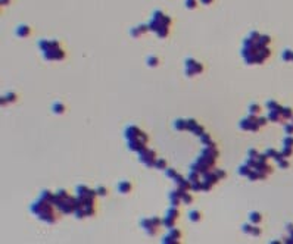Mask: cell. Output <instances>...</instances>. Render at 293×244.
I'll use <instances>...</instances> for the list:
<instances>
[{
  "instance_id": "6da1fadb",
  "label": "cell",
  "mask_w": 293,
  "mask_h": 244,
  "mask_svg": "<svg viewBox=\"0 0 293 244\" xmlns=\"http://www.w3.org/2000/svg\"><path fill=\"white\" fill-rule=\"evenodd\" d=\"M156 153L153 150L147 149V147H144L142 152H139V160L142 163H144L147 168H153L155 166V160H156Z\"/></svg>"
},
{
  "instance_id": "7a4b0ae2",
  "label": "cell",
  "mask_w": 293,
  "mask_h": 244,
  "mask_svg": "<svg viewBox=\"0 0 293 244\" xmlns=\"http://www.w3.org/2000/svg\"><path fill=\"white\" fill-rule=\"evenodd\" d=\"M256 121H258L256 115H251V113H249V116H247V118H245V119H242V121L239 122V128H240V129H243V131H251L252 125L255 124Z\"/></svg>"
},
{
  "instance_id": "3957f363",
  "label": "cell",
  "mask_w": 293,
  "mask_h": 244,
  "mask_svg": "<svg viewBox=\"0 0 293 244\" xmlns=\"http://www.w3.org/2000/svg\"><path fill=\"white\" fill-rule=\"evenodd\" d=\"M140 134H142V129L139 127H136V125H128L125 128V131H124V137L127 138V141L133 140V138H139Z\"/></svg>"
},
{
  "instance_id": "277c9868",
  "label": "cell",
  "mask_w": 293,
  "mask_h": 244,
  "mask_svg": "<svg viewBox=\"0 0 293 244\" xmlns=\"http://www.w3.org/2000/svg\"><path fill=\"white\" fill-rule=\"evenodd\" d=\"M146 147V143H143L140 138H133V140H128V150L131 152H142Z\"/></svg>"
},
{
  "instance_id": "5b68a950",
  "label": "cell",
  "mask_w": 293,
  "mask_h": 244,
  "mask_svg": "<svg viewBox=\"0 0 293 244\" xmlns=\"http://www.w3.org/2000/svg\"><path fill=\"white\" fill-rule=\"evenodd\" d=\"M174 182L177 184V187H180V188H184V190H188V191L192 190V182L188 181V178L186 179L181 175H178V173H177V177L174 178Z\"/></svg>"
},
{
  "instance_id": "8992f818",
  "label": "cell",
  "mask_w": 293,
  "mask_h": 244,
  "mask_svg": "<svg viewBox=\"0 0 293 244\" xmlns=\"http://www.w3.org/2000/svg\"><path fill=\"white\" fill-rule=\"evenodd\" d=\"M168 197H169V203H171V206H175V207H178V206H180V203H183V200H181V197L178 196L177 190L171 191V193L168 194Z\"/></svg>"
},
{
  "instance_id": "52a82bcc",
  "label": "cell",
  "mask_w": 293,
  "mask_h": 244,
  "mask_svg": "<svg viewBox=\"0 0 293 244\" xmlns=\"http://www.w3.org/2000/svg\"><path fill=\"white\" fill-rule=\"evenodd\" d=\"M15 32H16V36H18V37L24 38V37H28L31 34V28L28 27V25H19Z\"/></svg>"
},
{
  "instance_id": "ba28073f",
  "label": "cell",
  "mask_w": 293,
  "mask_h": 244,
  "mask_svg": "<svg viewBox=\"0 0 293 244\" xmlns=\"http://www.w3.org/2000/svg\"><path fill=\"white\" fill-rule=\"evenodd\" d=\"M131 188H133V185H131L130 181H121L118 184V191L122 193V194H128L131 191Z\"/></svg>"
},
{
  "instance_id": "9c48e42d",
  "label": "cell",
  "mask_w": 293,
  "mask_h": 244,
  "mask_svg": "<svg viewBox=\"0 0 293 244\" xmlns=\"http://www.w3.org/2000/svg\"><path fill=\"white\" fill-rule=\"evenodd\" d=\"M202 154H208V156H211V158H215V159H217L220 153H218V150H217V147L205 146V147H203V150H202Z\"/></svg>"
},
{
  "instance_id": "30bf717a",
  "label": "cell",
  "mask_w": 293,
  "mask_h": 244,
  "mask_svg": "<svg viewBox=\"0 0 293 244\" xmlns=\"http://www.w3.org/2000/svg\"><path fill=\"white\" fill-rule=\"evenodd\" d=\"M75 193H77V197H85L91 193V190L85 185H78L75 188Z\"/></svg>"
},
{
  "instance_id": "8fae6325",
  "label": "cell",
  "mask_w": 293,
  "mask_h": 244,
  "mask_svg": "<svg viewBox=\"0 0 293 244\" xmlns=\"http://www.w3.org/2000/svg\"><path fill=\"white\" fill-rule=\"evenodd\" d=\"M40 198H43L44 202H47V203H52V204H53V202H55V193H50V191L44 190V191H41Z\"/></svg>"
},
{
  "instance_id": "7c38bea8",
  "label": "cell",
  "mask_w": 293,
  "mask_h": 244,
  "mask_svg": "<svg viewBox=\"0 0 293 244\" xmlns=\"http://www.w3.org/2000/svg\"><path fill=\"white\" fill-rule=\"evenodd\" d=\"M281 118H283L281 110H270L268 113V119L271 122H281Z\"/></svg>"
},
{
  "instance_id": "4fadbf2b",
  "label": "cell",
  "mask_w": 293,
  "mask_h": 244,
  "mask_svg": "<svg viewBox=\"0 0 293 244\" xmlns=\"http://www.w3.org/2000/svg\"><path fill=\"white\" fill-rule=\"evenodd\" d=\"M65 104L61 103V102H56L53 103V106H52V110H53V113H56V115H63L65 113Z\"/></svg>"
},
{
  "instance_id": "5bb4252c",
  "label": "cell",
  "mask_w": 293,
  "mask_h": 244,
  "mask_svg": "<svg viewBox=\"0 0 293 244\" xmlns=\"http://www.w3.org/2000/svg\"><path fill=\"white\" fill-rule=\"evenodd\" d=\"M249 221H251L252 224H255V225H258L259 222H262V215L259 213V212H251L249 213Z\"/></svg>"
},
{
  "instance_id": "9a60e30c",
  "label": "cell",
  "mask_w": 293,
  "mask_h": 244,
  "mask_svg": "<svg viewBox=\"0 0 293 244\" xmlns=\"http://www.w3.org/2000/svg\"><path fill=\"white\" fill-rule=\"evenodd\" d=\"M174 128L177 131H184V129H187V119H177L174 122Z\"/></svg>"
},
{
  "instance_id": "2e32d148",
  "label": "cell",
  "mask_w": 293,
  "mask_h": 244,
  "mask_svg": "<svg viewBox=\"0 0 293 244\" xmlns=\"http://www.w3.org/2000/svg\"><path fill=\"white\" fill-rule=\"evenodd\" d=\"M175 222H177V219H174V218H171V216H165L162 219V225L167 226V228H169V229L175 226Z\"/></svg>"
},
{
  "instance_id": "e0dca14e",
  "label": "cell",
  "mask_w": 293,
  "mask_h": 244,
  "mask_svg": "<svg viewBox=\"0 0 293 244\" xmlns=\"http://www.w3.org/2000/svg\"><path fill=\"white\" fill-rule=\"evenodd\" d=\"M202 212L200 210H192L190 213H188V219H190L192 222H199L202 219Z\"/></svg>"
},
{
  "instance_id": "ac0fdd59",
  "label": "cell",
  "mask_w": 293,
  "mask_h": 244,
  "mask_svg": "<svg viewBox=\"0 0 293 244\" xmlns=\"http://www.w3.org/2000/svg\"><path fill=\"white\" fill-rule=\"evenodd\" d=\"M38 49H40L41 51L52 49V40H44V38L40 40V41H38Z\"/></svg>"
},
{
  "instance_id": "d6986e66",
  "label": "cell",
  "mask_w": 293,
  "mask_h": 244,
  "mask_svg": "<svg viewBox=\"0 0 293 244\" xmlns=\"http://www.w3.org/2000/svg\"><path fill=\"white\" fill-rule=\"evenodd\" d=\"M247 110H249L251 115H259V113H261V106H259V104H256V103H252V104H249Z\"/></svg>"
},
{
  "instance_id": "ffe728a7",
  "label": "cell",
  "mask_w": 293,
  "mask_h": 244,
  "mask_svg": "<svg viewBox=\"0 0 293 244\" xmlns=\"http://www.w3.org/2000/svg\"><path fill=\"white\" fill-rule=\"evenodd\" d=\"M265 106H267V109H268V110H281V109H283L280 104H278L277 102H274V100H268Z\"/></svg>"
},
{
  "instance_id": "44dd1931",
  "label": "cell",
  "mask_w": 293,
  "mask_h": 244,
  "mask_svg": "<svg viewBox=\"0 0 293 244\" xmlns=\"http://www.w3.org/2000/svg\"><path fill=\"white\" fill-rule=\"evenodd\" d=\"M146 63H147V66H150V68H156L159 65V57L158 56H149L147 60H146Z\"/></svg>"
},
{
  "instance_id": "7402d4cb",
  "label": "cell",
  "mask_w": 293,
  "mask_h": 244,
  "mask_svg": "<svg viewBox=\"0 0 293 244\" xmlns=\"http://www.w3.org/2000/svg\"><path fill=\"white\" fill-rule=\"evenodd\" d=\"M251 171H252V168H249L246 163H245V165H242V166H239V169H237L239 175H243V177H247L249 173H251Z\"/></svg>"
},
{
  "instance_id": "603a6c76",
  "label": "cell",
  "mask_w": 293,
  "mask_h": 244,
  "mask_svg": "<svg viewBox=\"0 0 293 244\" xmlns=\"http://www.w3.org/2000/svg\"><path fill=\"white\" fill-rule=\"evenodd\" d=\"M167 216H171V218H174V219H178L180 210H178L175 206H171V207L168 209V212H167Z\"/></svg>"
},
{
  "instance_id": "cb8c5ba5",
  "label": "cell",
  "mask_w": 293,
  "mask_h": 244,
  "mask_svg": "<svg viewBox=\"0 0 293 244\" xmlns=\"http://www.w3.org/2000/svg\"><path fill=\"white\" fill-rule=\"evenodd\" d=\"M156 169H161V171H165L167 169V160L165 159H156L155 160V166Z\"/></svg>"
},
{
  "instance_id": "d4e9b609",
  "label": "cell",
  "mask_w": 293,
  "mask_h": 244,
  "mask_svg": "<svg viewBox=\"0 0 293 244\" xmlns=\"http://www.w3.org/2000/svg\"><path fill=\"white\" fill-rule=\"evenodd\" d=\"M169 27H167V25H161V28L156 31V34H158V37H161V38H165L167 36H168V32H169V30H168Z\"/></svg>"
},
{
  "instance_id": "484cf974",
  "label": "cell",
  "mask_w": 293,
  "mask_h": 244,
  "mask_svg": "<svg viewBox=\"0 0 293 244\" xmlns=\"http://www.w3.org/2000/svg\"><path fill=\"white\" fill-rule=\"evenodd\" d=\"M162 243H163V244H178L180 241H178L177 238H174V237H172L171 234H168V235H165V237H163Z\"/></svg>"
},
{
  "instance_id": "4316f807",
  "label": "cell",
  "mask_w": 293,
  "mask_h": 244,
  "mask_svg": "<svg viewBox=\"0 0 293 244\" xmlns=\"http://www.w3.org/2000/svg\"><path fill=\"white\" fill-rule=\"evenodd\" d=\"M140 226H142V228H143V229L146 231L147 228H150V226H153V225H152V219H150V218H143V219L140 221Z\"/></svg>"
},
{
  "instance_id": "83f0119b",
  "label": "cell",
  "mask_w": 293,
  "mask_h": 244,
  "mask_svg": "<svg viewBox=\"0 0 293 244\" xmlns=\"http://www.w3.org/2000/svg\"><path fill=\"white\" fill-rule=\"evenodd\" d=\"M258 43L262 46H268L270 43H271V37L270 36H259V40H258Z\"/></svg>"
},
{
  "instance_id": "f1b7e54d",
  "label": "cell",
  "mask_w": 293,
  "mask_h": 244,
  "mask_svg": "<svg viewBox=\"0 0 293 244\" xmlns=\"http://www.w3.org/2000/svg\"><path fill=\"white\" fill-rule=\"evenodd\" d=\"M55 53H56V60H63V59L66 57V53H65L61 47L55 49Z\"/></svg>"
},
{
  "instance_id": "f546056e",
  "label": "cell",
  "mask_w": 293,
  "mask_h": 244,
  "mask_svg": "<svg viewBox=\"0 0 293 244\" xmlns=\"http://www.w3.org/2000/svg\"><path fill=\"white\" fill-rule=\"evenodd\" d=\"M197 125H199V124H197V121H196V119H187V131H190V133H192Z\"/></svg>"
},
{
  "instance_id": "4dcf8cb0",
  "label": "cell",
  "mask_w": 293,
  "mask_h": 244,
  "mask_svg": "<svg viewBox=\"0 0 293 244\" xmlns=\"http://www.w3.org/2000/svg\"><path fill=\"white\" fill-rule=\"evenodd\" d=\"M200 138V141H202V144L203 146H208L211 141H212V138H211V134H208V133H205L202 137H199Z\"/></svg>"
},
{
  "instance_id": "1f68e13d",
  "label": "cell",
  "mask_w": 293,
  "mask_h": 244,
  "mask_svg": "<svg viewBox=\"0 0 293 244\" xmlns=\"http://www.w3.org/2000/svg\"><path fill=\"white\" fill-rule=\"evenodd\" d=\"M192 134H194L196 137H202V135L205 134V128H203L202 125H197L193 131H192Z\"/></svg>"
},
{
  "instance_id": "d6a6232c",
  "label": "cell",
  "mask_w": 293,
  "mask_h": 244,
  "mask_svg": "<svg viewBox=\"0 0 293 244\" xmlns=\"http://www.w3.org/2000/svg\"><path fill=\"white\" fill-rule=\"evenodd\" d=\"M169 234H171L174 238H177V240H180V238H181V235H183V234H181V231H180L178 228H175V226L169 229Z\"/></svg>"
},
{
  "instance_id": "836d02e7",
  "label": "cell",
  "mask_w": 293,
  "mask_h": 244,
  "mask_svg": "<svg viewBox=\"0 0 293 244\" xmlns=\"http://www.w3.org/2000/svg\"><path fill=\"white\" fill-rule=\"evenodd\" d=\"M181 200H183V204H190V203L193 202V196H192V194L187 191V193L181 197Z\"/></svg>"
},
{
  "instance_id": "e575fe53",
  "label": "cell",
  "mask_w": 293,
  "mask_h": 244,
  "mask_svg": "<svg viewBox=\"0 0 293 244\" xmlns=\"http://www.w3.org/2000/svg\"><path fill=\"white\" fill-rule=\"evenodd\" d=\"M252 229H253L252 222H251V224H243V225H242V231H243L245 234H252Z\"/></svg>"
},
{
  "instance_id": "d590c367",
  "label": "cell",
  "mask_w": 293,
  "mask_h": 244,
  "mask_svg": "<svg viewBox=\"0 0 293 244\" xmlns=\"http://www.w3.org/2000/svg\"><path fill=\"white\" fill-rule=\"evenodd\" d=\"M259 36H261V34L258 32V31H251V34H249L247 38L251 40V41H253V43H256L258 40H259Z\"/></svg>"
},
{
  "instance_id": "8d00e7d4",
  "label": "cell",
  "mask_w": 293,
  "mask_h": 244,
  "mask_svg": "<svg viewBox=\"0 0 293 244\" xmlns=\"http://www.w3.org/2000/svg\"><path fill=\"white\" fill-rule=\"evenodd\" d=\"M165 175H167L168 178L174 179V178L177 177V172H175V169H172V168H167V169H165Z\"/></svg>"
},
{
  "instance_id": "74e56055",
  "label": "cell",
  "mask_w": 293,
  "mask_h": 244,
  "mask_svg": "<svg viewBox=\"0 0 293 244\" xmlns=\"http://www.w3.org/2000/svg\"><path fill=\"white\" fill-rule=\"evenodd\" d=\"M281 115H283V118H292V109L290 107H283L281 109Z\"/></svg>"
},
{
  "instance_id": "f35d334b",
  "label": "cell",
  "mask_w": 293,
  "mask_h": 244,
  "mask_svg": "<svg viewBox=\"0 0 293 244\" xmlns=\"http://www.w3.org/2000/svg\"><path fill=\"white\" fill-rule=\"evenodd\" d=\"M55 196H56L58 198H66L69 194H68L66 190H59V191H56V193H55Z\"/></svg>"
},
{
  "instance_id": "ab89813d",
  "label": "cell",
  "mask_w": 293,
  "mask_h": 244,
  "mask_svg": "<svg viewBox=\"0 0 293 244\" xmlns=\"http://www.w3.org/2000/svg\"><path fill=\"white\" fill-rule=\"evenodd\" d=\"M192 191H202V181L192 182Z\"/></svg>"
},
{
  "instance_id": "60d3db41",
  "label": "cell",
  "mask_w": 293,
  "mask_h": 244,
  "mask_svg": "<svg viewBox=\"0 0 293 244\" xmlns=\"http://www.w3.org/2000/svg\"><path fill=\"white\" fill-rule=\"evenodd\" d=\"M6 99H7V102H9V103H13V102L18 100V94H15V93H7V94H6Z\"/></svg>"
},
{
  "instance_id": "b9f144b4",
  "label": "cell",
  "mask_w": 293,
  "mask_h": 244,
  "mask_svg": "<svg viewBox=\"0 0 293 244\" xmlns=\"http://www.w3.org/2000/svg\"><path fill=\"white\" fill-rule=\"evenodd\" d=\"M214 187V184H211V182L208 181H202V191H211Z\"/></svg>"
},
{
  "instance_id": "7bdbcfd3",
  "label": "cell",
  "mask_w": 293,
  "mask_h": 244,
  "mask_svg": "<svg viewBox=\"0 0 293 244\" xmlns=\"http://www.w3.org/2000/svg\"><path fill=\"white\" fill-rule=\"evenodd\" d=\"M261 234H262V228H261V226L253 225V229H252V235H253V237H259Z\"/></svg>"
},
{
  "instance_id": "ee69618b",
  "label": "cell",
  "mask_w": 293,
  "mask_h": 244,
  "mask_svg": "<svg viewBox=\"0 0 293 244\" xmlns=\"http://www.w3.org/2000/svg\"><path fill=\"white\" fill-rule=\"evenodd\" d=\"M96 191H97V196H102V197H105V196L108 194V190H106V187H103V185L97 187V188H96Z\"/></svg>"
},
{
  "instance_id": "f6af8a7d",
  "label": "cell",
  "mask_w": 293,
  "mask_h": 244,
  "mask_svg": "<svg viewBox=\"0 0 293 244\" xmlns=\"http://www.w3.org/2000/svg\"><path fill=\"white\" fill-rule=\"evenodd\" d=\"M150 219H152V225H153V226H156V228H159V226L162 225V219H159V218H156V216L150 218Z\"/></svg>"
},
{
  "instance_id": "bcb514c9",
  "label": "cell",
  "mask_w": 293,
  "mask_h": 244,
  "mask_svg": "<svg viewBox=\"0 0 293 244\" xmlns=\"http://www.w3.org/2000/svg\"><path fill=\"white\" fill-rule=\"evenodd\" d=\"M247 156H251V158L258 159V156H259V152H258L256 149H249V150H247Z\"/></svg>"
},
{
  "instance_id": "7dc6e473",
  "label": "cell",
  "mask_w": 293,
  "mask_h": 244,
  "mask_svg": "<svg viewBox=\"0 0 293 244\" xmlns=\"http://www.w3.org/2000/svg\"><path fill=\"white\" fill-rule=\"evenodd\" d=\"M268 121H270L268 116H259V118H258V124H259L261 127H264V125L268 124Z\"/></svg>"
},
{
  "instance_id": "c3c4849f",
  "label": "cell",
  "mask_w": 293,
  "mask_h": 244,
  "mask_svg": "<svg viewBox=\"0 0 293 244\" xmlns=\"http://www.w3.org/2000/svg\"><path fill=\"white\" fill-rule=\"evenodd\" d=\"M293 152H292V147H287V146H284V149L281 150V154L284 156V158H287V156H290Z\"/></svg>"
},
{
  "instance_id": "681fc988",
  "label": "cell",
  "mask_w": 293,
  "mask_h": 244,
  "mask_svg": "<svg viewBox=\"0 0 293 244\" xmlns=\"http://www.w3.org/2000/svg\"><path fill=\"white\" fill-rule=\"evenodd\" d=\"M146 232H147V235H149V237H153V235H156V232H158V228H156V226H150V228H147V229H146Z\"/></svg>"
},
{
  "instance_id": "f907efd6",
  "label": "cell",
  "mask_w": 293,
  "mask_h": 244,
  "mask_svg": "<svg viewBox=\"0 0 293 244\" xmlns=\"http://www.w3.org/2000/svg\"><path fill=\"white\" fill-rule=\"evenodd\" d=\"M255 163H256V159H255V158H251V156H249V158L246 159V165H247L249 168H252V169H253Z\"/></svg>"
},
{
  "instance_id": "816d5d0a",
  "label": "cell",
  "mask_w": 293,
  "mask_h": 244,
  "mask_svg": "<svg viewBox=\"0 0 293 244\" xmlns=\"http://www.w3.org/2000/svg\"><path fill=\"white\" fill-rule=\"evenodd\" d=\"M186 7H187V9H194V7H196V0H186Z\"/></svg>"
},
{
  "instance_id": "f5cc1de1",
  "label": "cell",
  "mask_w": 293,
  "mask_h": 244,
  "mask_svg": "<svg viewBox=\"0 0 293 244\" xmlns=\"http://www.w3.org/2000/svg\"><path fill=\"white\" fill-rule=\"evenodd\" d=\"M214 172L217 173V177H218L220 179H222V178H226V177H227V173L224 172V171H221V169H215Z\"/></svg>"
},
{
  "instance_id": "db71d44e",
  "label": "cell",
  "mask_w": 293,
  "mask_h": 244,
  "mask_svg": "<svg viewBox=\"0 0 293 244\" xmlns=\"http://www.w3.org/2000/svg\"><path fill=\"white\" fill-rule=\"evenodd\" d=\"M265 153H267V156H268V158H271V159H274L275 156H277V152H275L274 149H268Z\"/></svg>"
},
{
  "instance_id": "11a10c76",
  "label": "cell",
  "mask_w": 293,
  "mask_h": 244,
  "mask_svg": "<svg viewBox=\"0 0 293 244\" xmlns=\"http://www.w3.org/2000/svg\"><path fill=\"white\" fill-rule=\"evenodd\" d=\"M278 166H280L281 169H286V168L289 166V162L286 160V158H284V159H281V160L278 162Z\"/></svg>"
},
{
  "instance_id": "9f6ffc18",
  "label": "cell",
  "mask_w": 293,
  "mask_h": 244,
  "mask_svg": "<svg viewBox=\"0 0 293 244\" xmlns=\"http://www.w3.org/2000/svg\"><path fill=\"white\" fill-rule=\"evenodd\" d=\"M130 34H131L133 37H140V36H142V32H140V30L137 28V27H136V28H133V30L130 31Z\"/></svg>"
},
{
  "instance_id": "6f0895ef",
  "label": "cell",
  "mask_w": 293,
  "mask_h": 244,
  "mask_svg": "<svg viewBox=\"0 0 293 244\" xmlns=\"http://www.w3.org/2000/svg\"><path fill=\"white\" fill-rule=\"evenodd\" d=\"M293 56H292V51L290 50H284V53H283V59L284 60H290Z\"/></svg>"
},
{
  "instance_id": "680465c9",
  "label": "cell",
  "mask_w": 293,
  "mask_h": 244,
  "mask_svg": "<svg viewBox=\"0 0 293 244\" xmlns=\"http://www.w3.org/2000/svg\"><path fill=\"white\" fill-rule=\"evenodd\" d=\"M284 146H287V147H292V146H293V138L287 135L286 138H284Z\"/></svg>"
},
{
  "instance_id": "91938a15",
  "label": "cell",
  "mask_w": 293,
  "mask_h": 244,
  "mask_svg": "<svg viewBox=\"0 0 293 244\" xmlns=\"http://www.w3.org/2000/svg\"><path fill=\"white\" fill-rule=\"evenodd\" d=\"M139 138H140V140H142L143 143H146V144H147V141H149V137H147V134L143 133V131H142V134H140V137H139Z\"/></svg>"
},
{
  "instance_id": "94428289",
  "label": "cell",
  "mask_w": 293,
  "mask_h": 244,
  "mask_svg": "<svg viewBox=\"0 0 293 244\" xmlns=\"http://www.w3.org/2000/svg\"><path fill=\"white\" fill-rule=\"evenodd\" d=\"M258 160H261V162H267V160H268V156H267V153H259V156H258Z\"/></svg>"
},
{
  "instance_id": "6125c7cd",
  "label": "cell",
  "mask_w": 293,
  "mask_h": 244,
  "mask_svg": "<svg viewBox=\"0 0 293 244\" xmlns=\"http://www.w3.org/2000/svg\"><path fill=\"white\" fill-rule=\"evenodd\" d=\"M259 128H261V125L258 124V121H256L255 124L252 125V128H251V131H252V133H258V131H259Z\"/></svg>"
},
{
  "instance_id": "be15d7a7",
  "label": "cell",
  "mask_w": 293,
  "mask_h": 244,
  "mask_svg": "<svg viewBox=\"0 0 293 244\" xmlns=\"http://www.w3.org/2000/svg\"><path fill=\"white\" fill-rule=\"evenodd\" d=\"M284 129H286V133L290 135V134H293V125H290V124H287L286 127H284Z\"/></svg>"
},
{
  "instance_id": "e7e4bbea",
  "label": "cell",
  "mask_w": 293,
  "mask_h": 244,
  "mask_svg": "<svg viewBox=\"0 0 293 244\" xmlns=\"http://www.w3.org/2000/svg\"><path fill=\"white\" fill-rule=\"evenodd\" d=\"M200 2H202L203 5H211V3L214 2V0H200Z\"/></svg>"
}]
</instances>
